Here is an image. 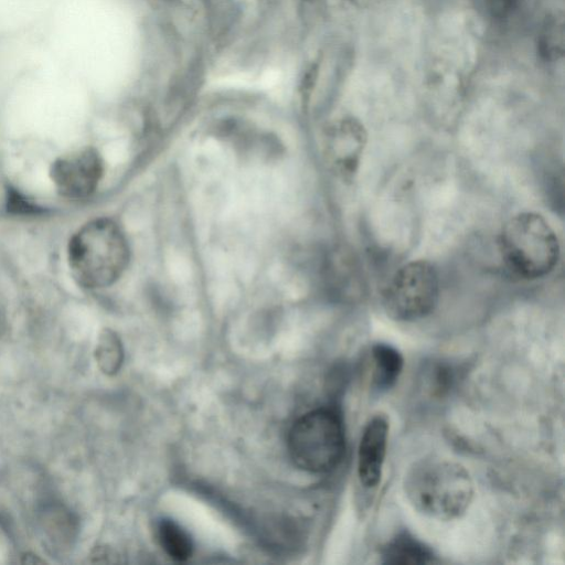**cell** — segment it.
Instances as JSON below:
<instances>
[{"label":"cell","instance_id":"obj_9","mask_svg":"<svg viewBox=\"0 0 565 565\" xmlns=\"http://www.w3.org/2000/svg\"><path fill=\"white\" fill-rule=\"evenodd\" d=\"M382 563L393 565H422L437 562L434 552L407 532L397 534L381 551Z\"/></svg>","mask_w":565,"mask_h":565},{"label":"cell","instance_id":"obj_12","mask_svg":"<svg viewBox=\"0 0 565 565\" xmlns=\"http://www.w3.org/2000/svg\"><path fill=\"white\" fill-rule=\"evenodd\" d=\"M537 50L547 61H556L564 55V17L563 13L548 15L540 31Z\"/></svg>","mask_w":565,"mask_h":565},{"label":"cell","instance_id":"obj_16","mask_svg":"<svg viewBox=\"0 0 565 565\" xmlns=\"http://www.w3.org/2000/svg\"><path fill=\"white\" fill-rule=\"evenodd\" d=\"M353 4L359 8H372L376 7L387 0H350Z\"/></svg>","mask_w":565,"mask_h":565},{"label":"cell","instance_id":"obj_3","mask_svg":"<svg viewBox=\"0 0 565 565\" xmlns=\"http://www.w3.org/2000/svg\"><path fill=\"white\" fill-rule=\"evenodd\" d=\"M500 253L507 266L521 277L548 275L559 257V243L546 220L533 212L511 217L500 234Z\"/></svg>","mask_w":565,"mask_h":565},{"label":"cell","instance_id":"obj_7","mask_svg":"<svg viewBox=\"0 0 565 565\" xmlns=\"http://www.w3.org/2000/svg\"><path fill=\"white\" fill-rule=\"evenodd\" d=\"M365 141V130L358 120L345 118L338 121L326 134L323 148L327 161L339 175L352 178L359 167Z\"/></svg>","mask_w":565,"mask_h":565},{"label":"cell","instance_id":"obj_4","mask_svg":"<svg viewBox=\"0 0 565 565\" xmlns=\"http://www.w3.org/2000/svg\"><path fill=\"white\" fill-rule=\"evenodd\" d=\"M287 445L291 460L300 469L312 473L333 470L345 450L340 414L330 407L303 414L290 427Z\"/></svg>","mask_w":565,"mask_h":565},{"label":"cell","instance_id":"obj_6","mask_svg":"<svg viewBox=\"0 0 565 565\" xmlns=\"http://www.w3.org/2000/svg\"><path fill=\"white\" fill-rule=\"evenodd\" d=\"M104 174V161L93 147L57 158L50 168L51 180L60 195L70 200L89 198Z\"/></svg>","mask_w":565,"mask_h":565},{"label":"cell","instance_id":"obj_13","mask_svg":"<svg viewBox=\"0 0 565 565\" xmlns=\"http://www.w3.org/2000/svg\"><path fill=\"white\" fill-rule=\"evenodd\" d=\"M457 377V370L454 365L437 361L425 369L424 387L430 395L441 397L452 390Z\"/></svg>","mask_w":565,"mask_h":565},{"label":"cell","instance_id":"obj_14","mask_svg":"<svg viewBox=\"0 0 565 565\" xmlns=\"http://www.w3.org/2000/svg\"><path fill=\"white\" fill-rule=\"evenodd\" d=\"M120 344L116 335L110 331H105L99 339L97 355L106 371L116 369L118 358H120Z\"/></svg>","mask_w":565,"mask_h":565},{"label":"cell","instance_id":"obj_10","mask_svg":"<svg viewBox=\"0 0 565 565\" xmlns=\"http://www.w3.org/2000/svg\"><path fill=\"white\" fill-rule=\"evenodd\" d=\"M372 385L380 393L392 388L403 371L404 359L401 352L388 343L372 347Z\"/></svg>","mask_w":565,"mask_h":565},{"label":"cell","instance_id":"obj_5","mask_svg":"<svg viewBox=\"0 0 565 565\" xmlns=\"http://www.w3.org/2000/svg\"><path fill=\"white\" fill-rule=\"evenodd\" d=\"M438 296L435 267L427 260H412L391 278L383 292V307L394 320L415 321L434 310Z\"/></svg>","mask_w":565,"mask_h":565},{"label":"cell","instance_id":"obj_8","mask_svg":"<svg viewBox=\"0 0 565 565\" xmlns=\"http://www.w3.org/2000/svg\"><path fill=\"white\" fill-rule=\"evenodd\" d=\"M387 418L377 414L363 428L358 447V477L365 488H375L382 478L388 437Z\"/></svg>","mask_w":565,"mask_h":565},{"label":"cell","instance_id":"obj_11","mask_svg":"<svg viewBox=\"0 0 565 565\" xmlns=\"http://www.w3.org/2000/svg\"><path fill=\"white\" fill-rule=\"evenodd\" d=\"M158 540L164 552L175 561H185L192 554L193 544L190 535L172 520L160 521Z\"/></svg>","mask_w":565,"mask_h":565},{"label":"cell","instance_id":"obj_1","mask_svg":"<svg viewBox=\"0 0 565 565\" xmlns=\"http://www.w3.org/2000/svg\"><path fill=\"white\" fill-rule=\"evenodd\" d=\"M403 489L415 510L438 521H450L465 514L475 493L466 467L440 457L414 462L404 476Z\"/></svg>","mask_w":565,"mask_h":565},{"label":"cell","instance_id":"obj_15","mask_svg":"<svg viewBox=\"0 0 565 565\" xmlns=\"http://www.w3.org/2000/svg\"><path fill=\"white\" fill-rule=\"evenodd\" d=\"M486 13L494 19H503L512 14L523 0H480Z\"/></svg>","mask_w":565,"mask_h":565},{"label":"cell","instance_id":"obj_2","mask_svg":"<svg viewBox=\"0 0 565 565\" xmlns=\"http://www.w3.org/2000/svg\"><path fill=\"white\" fill-rule=\"evenodd\" d=\"M73 279L85 289L115 284L129 262V247L120 226L109 217L94 218L78 228L67 244Z\"/></svg>","mask_w":565,"mask_h":565}]
</instances>
